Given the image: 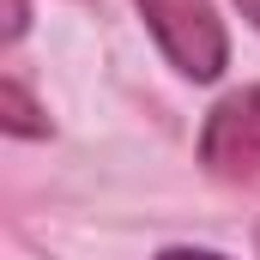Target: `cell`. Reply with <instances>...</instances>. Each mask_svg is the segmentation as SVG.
Returning <instances> with one entry per match:
<instances>
[{
    "instance_id": "6da1fadb",
    "label": "cell",
    "mask_w": 260,
    "mask_h": 260,
    "mask_svg": "<svg viewBox=\"0 0 260 260\" xmlns=\"http://www.w3.org/2000/svg\"><path fill=\"white\" fill-rule=\"evenodd\" d=\"M145 12V30L157 37V49L176 61V73L188 79H218L230 61V37H224V18L212 0H139Z\"/></svg>"
},
{
    "instance_id": "7a4b0ae2",
    "label": "cell",
    "mask_w": 260,
    "mask_h": 260,
    "mask_svg": "<svg viewBox=\"0 0 260 260\" xmlns=\"http://www.w3.org/2000/svg\"><path fill=\"white\" fill-rule=\"evenodd\" d=\"M200 164L218 176V182H242L260 188V85L230 91L206 127H200Z\"/></svg>"
},
{
    "instance_id": "3957f363",
    "label": "cell",
    "mask_w": 260,
    "mask_h": 260,
    "mask_svg": "<svg viewBox=\"0 0 260 260\" xmlns=\"http://www.w3.org/2000/svg\"><path fill=\"white\" fill-rule=\"evenodd\" d=\"M0 103H6V133H18V139H24V133H49L43 109L24 97V85H18V79H6V85H0Z\"/></svg>"
},
{
    "instance_id": "277c9868",
    "label": "cell",
    "mask_w": 260,
    "mask_h": 260,
    "mask_svg": "<svg viewBox=\"0 0 260 260\" xmlns=\"http://www.w3.org/2000/svg\"><path fill=\"white\" fill-rule=\"evenodd\" d=\"M6 6H12V18H6V43H18L24 24H30V6H24V0H6Z\"/></svg>"
},
{
    "instance_id": "5b68a950",
    "label": "cell",
    "mask_w": 260,
    "mask_h": 260,
    "mask_svg": "<svg viewBox=\"0 0 260 260\" xmlns=\"http://www.w3.org/2000/svg\"><path fill=\"white\" fill-rule=\"evenodd\" d=\"M157 260H224V254H212V248H164Z\"/></svg>"
},
{
    "instance_id": "8992f818",
    "label": "cell",
    "mask_w": 260,
    "mask_h": 260,
    "mask_svg": "<svg viewBox=\"0 0 260 260\" xmlns=\"http://www.w3.org/2000/svg\"><path fill=\"white\" fill-rule=\"evenodd\" d=\"M236 6H242V12H248V18L260 24V0H236Z\"/></svg>"
}]
</instances>
